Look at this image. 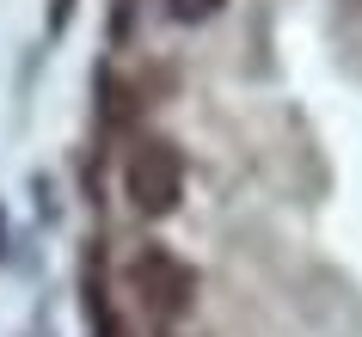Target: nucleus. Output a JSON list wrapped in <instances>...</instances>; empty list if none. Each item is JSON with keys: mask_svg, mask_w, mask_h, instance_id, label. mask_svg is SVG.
Wrapping results in <instances>:
<instances>
[{"mask_svg": "<svg viewBox=\"0 0 362 337\" xmlns=\"http://www.w3.org/2000/svg\"><path fill=\"white\" fill-rule=\"evenodd\" d=\"M221 6H228V0H166V13L178 25H203V19H215Z\"/></svg>", "mask_w": 362, "mask_h": 337, "instance_id": "7ed1b4c3", "label": "nucleus"}, {"mask_svg": "<svg viewBox=\"0 0 362 337\" xmlns=\"http://www.w3.org/2000/svg\"><path fill=\"white\" fill-rule=\"evenodd\" d=\"M123 190H129L135 215L166 221L172 208L185 203V153L172 148L166 135H141L123 160Z\"/></svg>", "mask_w": 362, "mask_h": 337, "instance_id": "f257e3e1", "label": "nucleus"}, {"mask_svg": "<svg viewBox=\"0 0 362 337\" xmlns=\"http://www.w3.org/2000/svg\"><path fill=\"white\" fill-rule=\"evenodd\" d=\"M129 288H135V300H141L153 319H166V325L197 307V270L178 258V252H166V245H141V252H135Z\"/></svg>", "mask_w": 362, "mask_h": 337, "instance_id": "f03ea898", "label": "nucleus"}, {"mask_svg": "<svg viewBox=\"0 0 362 337\" xmlns=\"http://www.w3.org/2000/svg\"><path fill=\"white\" fill-rule=\"evenodd\" d=\"M111 31H117V37L129 31V0H117V19H111Z\"/></svg>", "mask_w": 362, "mask_h": 337, "instance_id": "20e7f679", "label": "nucleus"}]
</instances>
